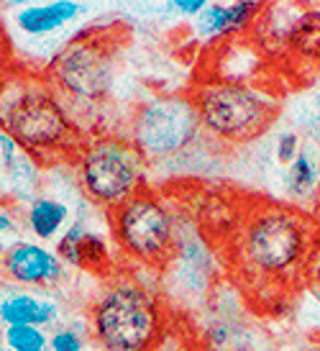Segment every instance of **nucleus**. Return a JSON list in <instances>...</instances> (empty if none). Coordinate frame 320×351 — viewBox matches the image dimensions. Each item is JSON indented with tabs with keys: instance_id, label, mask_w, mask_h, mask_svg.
<instances>
[{
	"instance_id": "nucleus-17",
	"label": "nucleus",
	"mask_w": 320,
	"mask_h": 351,
	"mask_svg": "<svg viewBox=\"0 0 320 351\" xmlns=\"http://www.w3.org/2000/svg\"><path fill=\"white\" fill-rule=\"evenodd\" d=\"M110 262H113V256H110L106 236H100L97 231H88L82 239V246H79V267L95 274H106L110 269Z\"/></svg>"
},
{
	"instance_id": "nucleus-4",
	"label": "nucleus",
	"mask_w": 320,
	"mask_h": 351,
	"mask_svg": "<svg viewBox=\"0 0 320 351\" xmlns=\"http://www.w3.org/2000/svg\"><path fill=\"white\" fill-rule=\"evenodd\" d=\"M205 136L223 147H243L264 136L277 121V100L251 82L205 77L190 90Z\"/></svg>"
},
{
	"instance_id": "nucleus-5",
	"label": "nucleus",
	"mask_w": 320,
	"mask_h": 351,
	"mask_svg": "<svg viewBox=\"0 0 320 351\" xmlns=\"http://www.w3.org/2000/svg\"><path fill=\"white\" fill-rule=\"evenodd\" d=\"M0 23L5 29L13 54V69L23 67L29 75L49 64L72 39H77L82 21L88 19V3L51 0V3H8ZM21 69V72H23Z\"/></svg>"
},
{
	"instance_id": "nucleus-21",
	"label": "nucleus",
	"mask_w": 320,
	"mask_h": 351,
	"mask_svg": "<svg viewBox=\"0 0 320 351\" xmlns=\"http://www.w3.org/2000/svg\"><path fill=\"white\" fill-rule=\"evenodd\" d=\"M164 8L175 10L177 16H190V19H197V16L208 8V3H205V0H169Z\"/></svg>"
},
{
	"instance_id": "nucleus-9",
	"label": "nucleus",
	"mask_w": 320,
	"mask_h": 351,
	"mask_svg": "<svg viewBox=\"0 0 320 351\" xmlns=\"http://www.w3.org/2000/svg\"><path fill=\"white\" fill-rule=\"evenodd\" d=\"M108 215L113 239L126 256L144 264H162L175 256L177 221L159 195L141 190Z\"/></svg>"
},
{
	"instance_id": "nucleus-7",
	"label": "nucleus",
	"mask_w": 320,
	"mask_h": 351,
	"mask_svg": "<svg viewBox=\"0 0 320 351\" xmlns=\"http://www.w3.org/2000/svg\"><path fill=\"white\" fill-rule=\"evenodd\" d=\"M75 172L88 203L108 213L146 190V162L126 136H90L75 159Z\"/></svg>"
},
{
	"instance_id": "nucleus-2",
	"label": "nucleus",
	"mask_w": 320,
	"mask_h": 351,
	"mask_svg": "<svg viewBox=\"0 0 320 351\" xmlns=\"http://www.w3.org/2000/svg\"><path fill=\"white\" fill-rule=\"evenodd\" d=\"M0 128L36 162L59 156L77 159L88 141L47 80L19 69L0 77Z\"/></svg>"
},
{
	"instance_id": "nucleus-19",
	"label": "nucleus",
	"mask_w": 320,
	"mask_h": 351,
	"mask_svg": "<svg viewBox=\"0 0 320 351\" xmlns=\"http://www.w3.org/2000/svg\"><path fill=\"white\" fill-rule=\"evenodd\" d=\"M51 351H85V339L75 328H59L49 339Z\"/></svg>"
},
{
	"instance_id": "nucleus-12",
	"label": "nucleus",
	"mask_w": 320,
	"mask_h": 351,
	"mask_svg": "<svg viewBox=\"0 0 320 351\" xmlns=\"http://www.w3.org/2000/svg\"><path fill=\"white\" fill-rule=\"evenodd\" d=\"M57 300L34 293H13L0 300V323L3 326H51L59 318Z\"/></svg>"
},
{
	"instance_id": "nucleus-20",
	"label": "nucleus",
	"mask_w": 320,
	"mask_h": 351,
	"mask_svg": "<svg viewBox=\"0 0 320 351\" xmlns=\"http://www.w3.org/2000/svg\"><path fill=\"white\" fill-rule=\"evenodd\" d=\"M302 152V144H300V136L297 134H282L277 138V162L282 167H290Z\"/></svg>"
},
{
	"instance_id": "nucleus-18",
	"label": "nucleus",
	"mask_w": 320,
	"mask_h": 351,
	"mask_svg": "<svg viewBox=\"0 0 320 351\" xmlns=\"http://www.w3.org/2000/svg\"><path fill=\"white\" fill-rule=\"evenodd\" d=\"M49 339L36 326H3V346L10 351H49Z\"/></svg>"
},
{
	"instance_id": "nucleus-25",
	"label": "nucleus",
	"mask_w": 320,
	"mask_h": 351,
	"mask_svg": "<svg viewBox=\"0 0 320 351\" xmlns=\"http://www.w3.org/2000/svg\"><path fill=\"white\" fill-rule=\"evenodd\" d=\"M5 252H8V249H5V244L0 241V262H3V256H5Z\"/></svg>"
},
{
	"instance_id": "nucleus-26",
	"label": "nucleus",
	"mask_w": 320,
	"mask_h": 351,
	"mask_svg": "<svg viewBox=\"0 0 320 351\" xmlns=\"http://www.w3.org/2000/svg\"><path fill=\"white\" fill-rule=\"evenodd\" d=\"M312 118H315V123L320 126V106H318V110H315V116H312Z\"/></svg>"
},
{
	"instance_id": "nucleus-13",
	"label": "nucleus",
	"mask_w": 320,
	"mask_h": 351,
	"mask_svg": "<svg viewBox=\"0 0 320 351\" xmlns=\"http://www.w3.org/2000/svg\"><path fill=\"white\" fill-rule=\"evenodd\" d=\"M72 223L69 205L51 195H34L26 208V226L39 241H54Z\"/></svg>"
},
{
	"instance_id": "nucleus-24",
	"label": "nucleus",
	"mask_w": 320,
	"mask_h": 351,
	"mask_svg": "<svg viewBox=\"0 0 320 351\" xmlns=\"http://www.w3.org/2000/svg\"><path fill=\"white\" fill-rule=\"evenodd\" d=\"M13 228H16L13 215H10L8 210H3V208H0V234H8V231H13Z\"/></svg>"
},
{
	"instance_id": "nucleus-3",
	"label": "nucleus",
	"mask_w": 320,
	"mask_h": 351,
	"mask_svg": "<svg viewBox=\"0 0 320 351\" xmlns=\"http://www.w3.org/2000/svg\"><path fill=\"white\" fill-rule=\"evenodd\" d=\"M118 36L113 31H82L49 64L47 82L75 126L100 118L118 67Z\"/></svg>"
},
{
	"instance_id": "nucleus-11",
	"label": "nucleus",
	"mask_w": 320,
	"mask_h": 351,
	"mask_svg": "<svg viewBox=\"0 0 320 351\" xmlns=\"http://www.w3.org/2000/svg\"><path fill=\"white\" fill-rule=\"evenodd\" d=\"M264 10L262 3H208L195 19V34L203 41H233L241 34H251L254 23Z\"/></svg>"
},
{
	"instance_id": "nucleus-10",
	"label": "nucleus",
	"mask_w": 320,
	"mask_h": 351,
	"mask_svg": "<svg viewBox=\"0 0 320 351\" xmlns=\"http://www.w3.org/2000/svg\"><path fill=\"white\" fill-rule=\"evenodd\" d=\"M0 269L10 282L29 287H51L64 277V262L57 252L34 241H16L0 262Z\"/></svg>"
},
{
	"instance_id": "nucleus-1",
	"label": "nucleus",
	"mask_w": 320,
	"mask_h": 351,
	"mask_svg": "<svg viewBox=\"0 0 320 351\" xmlns=\"http://www.w3.org/2000/svg\"><path fill=\"white\" fill-rule=\"evenodd\" d=\"M318 244V228L302 210L256 205L233 236L231 267L254 300L274 302L308 277Z\"/></svg>"
},
{
	"instance_id": "nucleus-27",
	"label": "nucleus",
	"mask_w": 320,
	"mask_h": 351,
	"mask_svg": "<svg viewBox=\"0 0 320 351\" xmlns=\"http://www.w3.org/2000/svg\"><path fill=\"white\" fill-rule=\"evenodd\" d=\"M0 351H10V349H8V346H0Z\"/></svg>"
},
{
	"instance_id": "nucleus-15",
	"label": "nucleus",
	"mask_w": 320,
	"mask_h": 351,
	"mask_svg": "<svg viewBox=\"0 0 320 351\" xmlns=\"http://www.w3.org/2000/svg\"><path fill=\"white\" fill-rule=\"evenodd\" d=\"M318 187H320V154L312 147L302 144L300 156L287 167L284 190L295 200H305V197L315 195Z\"/></svg>"
},
{
	"instance_id": "nucleus-6",
	"label": "nucleus",
	"mask_w": 320,
	"mask_h": 351,
	"mask_svg": "<svg viewBox=\"0 0 320 351\" xmlns=\"http://www.w3.org/2000/svg\"><path fill=\"white\" fill-rule=\"evenodd\" d=\"M162 308L146 287L118 280L90 308V328L106 351H154L162 333Z\"/></svg>"
},
{
	"instance_id": "nucleus-16",
	"label": "nucleus",
	"mask_w": 320,
	"mask_h": 351,
	"mask_svg": "<svg viewBox=\"0 0 320 351\" xmlns=\"http://www.w3.org/2000/svg\"><path fill=\"white\" fill-rule=\"evenodd\" d=\"M88 231V203H82L77 218L69 223V228L59 236L57 241V254L62 262L69 264V267H79V246H82V239Z\"/></svg>"
},
{
	"instance_id": "nucleus-14",
	"label": "nucleus",
	"mask_w": 320,
	"mask_h": 351,
	"mask_svg": "<svg viewBox=\"0 0 320 351\" xmlns=\"http://www.w3.org/2000/svg\"><path fill=\"white\" fill-rule=\"evenodd\" d=\"M284 51L302 59L305 64L320 67V8L312 5L300 8V13L292 21Z\"/></svg>"
},
{
	"instance_id": "nucleus-8",
	"label": "nucleus",
	"mask_w": 320,
	"mask_h": 351,
	"mask_svg": "<svg viewBox=\"0 0 320 351\" xmlns=\"http://www.w3.org/2000/svg\"><path fill=\"white\" fill-rule=\"evenodd\" d=\"M205 131L190 95H156L144 100L131 116L128 141L146 167L177 162L193 152Z\"/></svg>"
},
{
	"instance_id": "nucleus-22",
	"label": "nucleus",
	"mask_w": 320,
	"mask_h": 351,
	"mask_svg": "<svg viewBox=\"0 0 320 351\" xmlns=\"http://www.w3.org/2000/svg\"><path fill=\"white\" fill-rule=\"evenodd\" d=\"M8 72H13V54H10V44L5 36V29L0 23V77H5Z\"/></svg>"
},
{
	"instance_id": "nucleus-23",
	"label": "nucleus",
	"mask_w": 320,
	"mask_h": 351,
	"mask_svg": "<svg viewBox=\"0 0 320 351\" xmlns=\"http://www.w3.org/2000/svg\"><path fill=\"white\" fill-rule=\"evenodd\" d=\"M308 277H310L312 282H315V287L320 290V244H318V249H315V254H312L310 272H308Z\"/></svg>"
}]
</instances>
